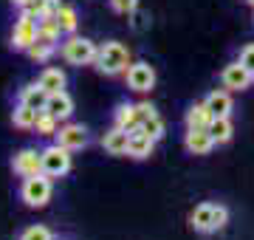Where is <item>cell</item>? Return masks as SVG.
I'll return each mask as SVG.
<instances>
[{
	"mask_svg": "<svg viewBox=\"0 0 254 240\" xmlns=\"http://www.w3.org/2000/svg\"><path fill=\"white\" fill-rule=\"evenodd\" d=\"M96 71L105 76H119L125 74L127 68H130V48L125 43H119V40H108L105 46H99L96 51Z\"/></svg>",
	"mask_w": 254,
	"mask_h": 240,
	"instance_id": "obj_1",
	"label": "cell"
},
{
	"mask_svg": "<svg viewBox=\"0 0 254 240\" xmlns=\"http://www.w3.org/2000/svg\"><path fill=\"white\" fill-rule=\"evenodd\" d=\"M190 223H192V229L200 232V235H212V232L223 229L229 223V209L223 203H209V201L198 203L190 215Z\"/></svg>",
	"mask_w": 254,
	"mask_h": 240,
	"instance_id": "obj_2",
	"label": "cell"
},
{
	"mask_svg": "<svg viewBox=\"0 0 254 240\" xmlns=\"http://www.w3.org/2000/svg\"><path fill=\"white\" fill-rule=\"evenodd\" d=\"M96 51L99 46L88 37H79V34H65V40L60 43V51L57 54L63 57L68 65H93L96 62Z\"/></svg>",
	"mask_w": 254,
	"mask_h": 240,
	"instance_id": "obj_3",
	"label": "cell"
},
{
	"mask_svg": "<svg viewBox=\"0 0 254 240\" xmlns=\"http://www.w3.org/2000/svg\"><path fill=\"white\" fill-rule=\"evenodd\" d=\"M51 195H54V178H48L46 173L28 176V178H23V184H20V201L26 203V206H31V209L48 206Z\"/></svg>",
	"mask_w": 254,
	"mask_h": 240,
	"instance_id": "obj_4",
	"label": "cell"
},
{
	"mask_svg": "<svg viewBox=\"0 0 254 240\" xmlns=\"http://www.w3.org/2000/svg\"><path fill=\"white\" fill-rule=\"evenodd\" d=\"M40 158H43V173H46L48 178H65L68 173H71V150L60 147V144H48V147L40 150Z\"/></svg>",
	"mask_w": 254,
	"mask_h": 240,
	"instance_id": "obj_5",
	"label": "cell"
},
{
	"mask_svg": "<svg viewBox=\"0 0 254 240\" xmlns=\"http://www.w3.org/2000/svg\"><path fill=\"white\" fill-rule=\"evenodd\" d=\"M37 23L40 20L31 11H20L17 14L14 26H11V37H9V46L14 51H28L37 43Z\"/></svg>",
	"mask_w": 254,
	"mask_h": 240,
	"instance_id": "obj_6",
	"label": "cell"
},
{
	"mask_svg": "<svg viewBox=\"0 0 254 240\" xmlns=\"http://www.w3.org/2000/svg\"><path fill=\"white\" fill-rule=\"evenodd\" d=\"M54 141L60 144V147L76 153V150L88 147V127L79 124V121H63L60 130L54 133Z\"/></svg>",
	"mask_w": 254,
	"mask_h": 240,
	"instance_id": "obj_7",
	"label": "cell"
},
{
	"mask_svg": "<svg viewBox=\"0 0 254 240\" xmlns=\"http://www.w3.org/2000/svg\"><path fill=\"white\" fill-rule=\"evenodd\" d=\"M127 88L136 93H147L155 88V68L150 62H130V68L125 71Z\"/></svg>",
	"mask_w": 254,
	"mask_h": 240,
	"instance_id": "obj_8",
	"label": "cell"
},
{
	"mask_svg": "<svg viewBox=\"0 0 254 240\" xmlns=\"http://www.w3.org/2000/svg\"><path fill=\"white\" fill-rule=\"evenodd\" d=\"M11 170L14 176L20 178H28V176H37L43 173V158H40V150L37 147H23L11 156Z\"/></svg>",
	"mask_w": 254,
	"mask_h": 240,
	"instance_id": "obj_9",
	"label": "cell"
},
{
	"mask_svg": "<svg viewBox=\"0 0 254 240\" xmlns=\"http://www.w3.org/2000/svg\"><path fill=\"white\" fill-rule=\"evenodd\" d=\"M220 79H223V88H226V91H246V88L254 82V74L237 60V62H229L226 68H223Z\"/></svg>",
	"mask_w": 254,
	"mask_h": 240,
	"instance_id": "obj_10",
	"label": "cell"
},
{
	"mask_svg": "<svg viewBox=\"0 0 254 240\" xmlns=\"http://www.w3.org/2000/svg\"><path fill=\"white\" fill-rule=\"evenodd\" d=\"M184 147H187V153H192V156H209V153L215 150V139H212L209 130L187 127V133H184Z\"/></svg>",
	"mask_w": 254,
	"mask_h": 240,
	"instance_id": "obj_11",
	"label": "cell"
},
{
	"mask_svg": "<svg viewBox=\"0 0 254 240\" xmlns=\"http://www.w3.org/2000/svg\"><path fill=\"white\" fill-rule=\"evenodd\" d=\"M155 150V139L153 136H147L141 127H133L130 130V141H127V156L136 158V161H144V158L153 156Z\"/></svg>",
	"mask_w": 254,
	"mask_h": 240,
	"instance_id": "obj_12",
	"label": "cell"
},
{
	"mask_svg": "<svg viewBox=\"0 0 254 240\" xmlns=\"http://www.w3.org/2000/svg\"><path fill=\"white\" fill-rule=\"evenodd\" d=\"M127 141H130V130L113 124V127L102 136V147H105V153H110V156H127Z\"/></svg>",
	"mask_w": 254,
	"mask_h": 240,
	"instance_id": "obj_13",
	"label": "cell"
},
{
	"mask_svg": "<svg viewBox=\"0 0 254 240\" xmlns=\"http://www.w3.org/2000/svg\"><path fill=\"white\" fill-rule=\"evenodd\" d=\"M43 111H48L54 119L60 121H68L71 119V113H73V99H71V93L68 91H60V93H51L46 99V108Z\"/></svg>",
	"mask_w": 254,
	"mask_h": 240,
	"instance_id": "obj_14",
	"label": "cell"
},
{
	"mask_svg": "<svg viewBox=\"0 0 254 240\" xmlns=\"http://www.w3.org/2000/svg\"><path fill=\"white\" fill-rule=\"evenodd\" d=\"M37 82H40V88L51 96V93H60L65 91V85H68V76H65L63 68H54V65H48V68H43V74L37 76Z\"/></svg>",
	"mask_w": 254,
	"mask_h": 240,
	"instance_id": "obj_15",
	"label": "cell"
},
{
	"mask_svg": "<svg viewBox=\"0 0 254 240\" xmlns=\"http://www.w3.org/2000/svg\"><path fill=\"white\" fill-rule=\"evenodd\" d=\"M63 28L57 26V20H40L37 23V43H43V46H54L60 51V43H63Z\"/></svg>",
	"mask_w": 254,
	"mask_h": 240,
	"instance_id": "obj_16",
	"label": "cell"
},
{
	"mask_svg": "<svg viewBox=\"0 0 254 240\" xmlns=\"http://www.w3.org/2000/svg\"><path fill=\"white\" fill-rule=\"evenodd\" d=\"M46 99H48V93L40 88V82L23 85L20 93H17V102H23V105H28V108H34V111H43V108H46Z\"/></svg>",
	"mask_w": 254,
	"mask_h": 240,
	"instance_id": "obj_17",
	"label": "cell"
},
{
	"mask_svg": "<svg viewBox=\"0 0 254 240\" xmlns=\"http://www.w3.org/2000/svg\"><path fill=\"white\" fill-rule=\"evenodd\" d=\"M113 124L125 130H133L138 127V113H136V105H130V102H119L116 111H113Z\"/></svg>",
	"mask_w": 254,
	"mask_h": 240,
	"instance_id": "obj_18",
	"label": "cell"
},
{
	"mask_svg": "<svg viewBox=\"0 0 254 240\" xmlns=\"http://www.w3.org/2000/svg\"><path fill=\"white\" fill-rule=\"evenodd\" d=\"M57 26L63 28V34H76V26H79V14H76V9L73 6H68V3H60L57 6Z\"/></svg>",
	"mask_w": 254,
	"mask_h": 240,
	"instance_id": "obj_19",
	"label": "cell"
},
{
	"mask_svg": "<svg viewBox=\"0 0 254 240\" xmlns=\"http://www.w3.org/2000/svg\"><path fill=\"white\" fill-rule=\"evenodd\" d=\"M212 113H209L206 102H195L190 111H187V127H200V130H209V124H212Z\"/></svg>",
	"mask_w": 254,
	"mask_h": 240,
	"instance_id": "obj_20",
	"label": "cell"
},
{
	"mask_svg": "<svg viewBox=\"0 0 254 240\" xmlns=\"http://www.w3.org/2000/svg\"><path fill=\"white\" fill-rule=\"evenodd\" d=\"M203 102H206L212 116H229L232 113V96H229V91H212Z\"/></svg>",
	"mask_w": 254,
	"mask_h": 240,
	"instance_id": "obj_21",
	"label": "cell"
},
{
	"mask_svg": "<svg viewBox=\"0 0 254 240\" xmlns=\"http://www.w3.org/2000/svg\"><path fill=\"white\" fill-rule=\"evenodd\" d=\"M37 113H40V111H34V108H28V105L17 102V105H14V111H11V124L20 127V130H34Z\"/></svg>",
	"mask_w": 254,
	"mask_h": 240,
	"instance_id": "obj_22",
	"label": "cell"
},
{
	"mask_svg": "<svg viewBox=\"0 0 254 240\" xmlns=\"http://www.w3.org/2000/svg\"><path fill=\"white\" fill-rule=\"evenodd\" d=\"M209 133H212L215 144H226V141L232 139V133H235V124H232L229 116H215L212 124H209Z\"/></svg>",
	"mask_w": 254,
	"mask_h": 240,
	"instance_id": "obj_23",
	"label": "cell"
},
{
	"mask_svg": "<svg viewBox=\"0 0 254 240\" xmlns=\"http://www.w3.org/2000/svg\"><path fill=\"white\" fill-rule=\"evenodd\" d=\"M60 124H63V121L54 119L48 111H40L37 113V121H34V130H37L40 139H54V133L60 130Z\"/></svg>",
	"mask_w": 254,
	"mask_h": 240,
	"instance_id": "obj_24",
	"label": "cell"
},
{
	"mask_svg": "<svg viewBox=\"0 0 254 240\" xmlns=\"http://www.w3.org/2000/svg\"><path fill=\"white\" fill-rule=\"evenodd\" d=\"M26 54H28V60H31V62L46 65L48 60H51V57L57 54V48H54V46H43V43H34V46L28 48Z\"/></svg>",
	"mask_w": 254,
	"mask_h": 240,
	"instance_id": "obj_25",
	"label": "cell"
},
{
	"mask_svg": "<svg viewBox=\"0 0 254 240\" xmlns=\"http://www.w3.org/2000/svg\"><path fill=\"white\" fill-rule=\"evenodd\" d=\"M138 127L144 130L147 136H153L155 141H158V139L164 136V119L158 116V113H153V116H147V119L141 121V124H138Z\"/></svg>",
	"mask_w": 254,
	"mask_h": 240,
	"instance_id": "obj_26",
	"label": "cell"
},
{
	"mask_svg": "<svg viewBox=\"0 0 254 240\" xmlns=\"http://www.w3.org/2000/svg\"><path fill=\"white\" fill-rule=\"evenodd\" d=\"M20 240H54V235H51V229H48V226H43V223H34V226L23 229Z\"/></svg>",
	"mask_w": 254,
	"mask_h": 240,
	"instance_id": "obj_27",
	"label": "cell"
},
{
	"mask_svg": "<svg viewBox=\"0 0 254 240\" xmlns=\"http://www.w3.org/2000/svg\"><path fill=\"white\" fill-rule=\"evenodd\" d=\"M110 9L116 11V14H125V17H130V14L138 9V0H110Z\"/></svg>",
	"mask_w": 254,
	"mask_h": 240,
	"instance_id": "obj_28",
	"label": "cell"
},
{
	"mask_svg": "<svg viewBox=\"0 0 254 240\" xmlns=\"http://www.w3.org/2000/svg\"><path fill=\"white\" fill-rule=\"evenodd\" d=\"M240 62H243L246 68L254 74V43H252V46H246L243 51H240Z\"/></svg>",
	"mask_w": 254,
	"mask_h": 240,
	"instance_id": "obj_29",
	"label": "cell"
},
{
	"mask_svg": "<svg viewBox=\"0 0 254 240\" xmlns=\"http://www.w3.org/2000/svg\"><path fill=\"white\" fill-rule=\"evenodd\" d=\"M136 113H138V124H141L147 116H153V113H155V108L150 105V102H138V105H136Z\"/></svg>",
	"mask_w": 254,
	"mask_h": 240,
	"instance_id": "obj_30",
	"label": "cell"
},
{
	"mask_svg": "<svg viewBox=\"0 0 254 240\" xmlns=\"http://www.w3.org/2000/svg\"><path fill=\"white\" fill-rule=\"evenodd\" d=\"M130 17H133V28H136V31H144V26L147 23H150V20H147V14H141V11H133V14H130Z\"/></svg>",
	"mask_w": 254,
	"mask_h": 240,
	"instance_id": "obj_31",
	"label": "cell"
},
{
	"mask_svg": "<svg viewBox=\"0 0 254 240\" xmlns=\"http://www.w3.org/2000/svg\"><path fill=\"white\" fill-rule=\"evenodd\" d=\"M11 6H14V9H20V11H26V9H31V6H34V0H11Z\"/></svg>",
	"mask_w": 254,
	"mask_h": 240,
	"instance_id": "obj_32",
	"label": "cell"
},
{
	"mask_svg": "<svg viewBox=\"0 0 254 240\" xmlns=\"http://www.w3.org/2000/svg\"><path fill=\"white\" fill-rule=\"evenodd\" d=\"M249 3H252V6H254V0H249Z\"/></svg>",
	"mask_w": 254,
	"mask_h": 240,
	"instance_id": "obj_33",
	"label": "cell"
}]
</instances>
